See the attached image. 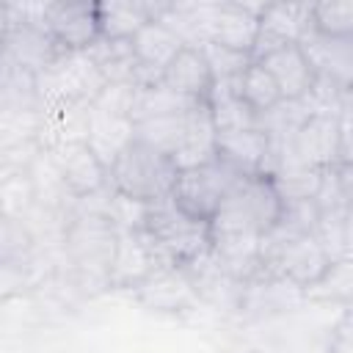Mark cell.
I'll list each match as a JSON object with an SVG mask.
<instances>
[{"mask_svg": "<svg viewBox=\"0 0 353 353\" xmlns=\"http://www.w3.org/2000/svg\"><path fill=\"white\" fill-rule=\"evenodd\" d=\"M143 232L171 268L188 270L210 254V223L185 215L171 199H160L146 207Z\"/></svg>", "mask_w": 353, "mask_h": 353, "instance_id": "cell-1", "label": "cell"}, {"mask_svg": "<svg viewBox=\"0 0 353 353\" xmlns=\"http://www.w3.org/2000/svg\"><path fill=\"white\" fill-rule=\"evenodd\" d=\"M284 201L265 176L240 179L210 218V234H245L262 237L281 215Z\"/></svg>", "mask_w": 353, "mask_h": 353, "instance_id": "cell-2", "label": "cell"}, {"mask_svg": "<svg viewBox=\"0 0 353 353\" xmlns=\"http://www.w3.org/2000/svg\"><path fill=\"white\" fill-rule=\"evenodd\" d=\"M174 179H176V168L171 157L149 149L135 138L108 171V185L116 193L130 196L135 201H146V204L168 199Z\"/></svg>", "mask_w": 353, "mask_h": 353, "instance_id": "cell-3", "label": "cell"}, {"mask_svg": "<svg viewBox=\"0 0 353 353\" xmlns=\"http://www.w3.org/2000/svg\"><path fill=\"white\" fill-rule=\"evenodd\" d=\"M240 179H245V176H240L237 171H232L229 165L215 160L210 165L176 171V179H174V188H171L168 199L185 215L210 223V218L218 212V207L223 204V199L232 193V188Z\"/></svg>", "mask_w": 353, "mask_h": 353, "instance_id": "cell-4", "label": "cell"}, {"mask_svg": "<svg viewBox=\"0 0 353 353\" xmlns=\"http://www.w3.org/2000/svg\"><path fill=\"white\" fill-rule=\"evenodd\" d=\"M116 237H119V229L108 215L77 212L66 226V251L72 254L74 265L83 273L99 276L102 281H108Z\"/></svg>", "mask_w": 353, "mask_h": 353, "instance_id": "cell-5", "label": "cell"}, {"mask_svg": "<svg viewBox=\"0 0 353 353\" xmlns=\"http://www.w3.org/2000/svg\"><path fill=\"white\" fill-rule=\"evenodd\" d=\"M292 152L298 163L312 168H334L350 165V146H347V113L339 119L334 116H309L292 135Z\"/></svg>", "mask_w": 353, "mask_h": 353, "instance_id": "cell-6", "label": "cell"}, {"mask_svg": "<svg viewBox=\"0 0 353 353\" xmlns=\"http://www.w3.org/2000/svg\"><path fill=\"white\" fill-rule=\"evenodd\" d=\"M171 265L165 256L157 251L152 237L146 232H127L119 229L116 237V251L108 273V284L113 287H143L152 276L160 270H168Z\"/></svg>", "mask_w": 353, "mask_h": 353, "instance_id": "cell-7", "label": "cell"}, {"mask_svg": "<svg viewBox=\"0 0 353 353\" xmlns=\"http://www.w3.org/2000/svg\"><path fill=\"white\" fill-rule=\"evenodd\" d=\"M309 14H312L309 3H268V6H262L259 33L251 47V63L262 61L265 55H270L287 44H298V39L309 28Z\"/></svg>", "mask_w": 353, "mask_h": 353, "instance_id": "cell-8", "label": "cell"}, {"mask_svg": "<svg viewBox=\"0 0 353 353\" xmlns=\"http://www.w3.org/2000/svg\"><path fill=\"white\" fill-rule=\"evenodd\" d=\"M47 152H50L72 199H83V196H91V193H99L102 188H108V171L94 157V152L85 146V141L61 143Z\"/></svg>", "mask_w": 353, "mask_h": 353, "instance_id": "cell-9", "label": "cell"}, {"mask_svg": "<svg viewBox=\"0 0 353 353\" xmlns=\"http://www.w3.org/2000/svg\"><path fill=\"white\" fill-rule=\"evenodd\" d=\"M298 47L303 58L309 61L312 72L320 77L334 80L339 88L350 91V77H353V39H331L317 33L312 25L306 33L298 39Z\"/></svg>", "mask_w": 353, "mask_h": 353, "instance_id": "cell-10", "label": "cell"}, {"mask_svg": "<svg viewBox=\"0 0 353 353\" xmlns=\"http://www.w3.org/2000/svg\"><path fill=\"white\" fill-rule=\"evenodd\" d=\"M47 28L61 50L83 52L99 39L97 3H52Z\"/></svg>", "mask_w": 353, "mask_h": 353, "instance_id": "cell-11", "label": "cell"}, {"mask_svg": "<svg viewBox=\"0 0 353 353\" xmlns=\"http://www.w3.org/2000/svg\"><path fill=\"white\" fill-rule=\"evenodd\" d=\"M262 6L265 3H218L210 28V41L251 55V47L259 33Z\"/></svg>", "mask_w": 353, "mask_h": 353, "instance_id": "cell-12", "label": "cell"}, {"mask_svg": "<svg viewBox=\"0 0 353 353\" xmlns=\"http://www.w3.org/2000/svg\"><path fill=\"white\" fill-rule=\"evenodd\" d=\"M0 52L6 58H11L14 63L25 66L28 72L39 74L44 69H50L61 52L55 39L50 36V30L44 28H30V25H8L6 36L0 39Z\"/></svg>", "mask_w": 353, "mask_h": 353, "instance_id": "cell-13", "label": "cell"}, {"mask_svg": "<svg viewBox=\"0 0 353 353\" xmlns=\"http://www.w3.org/2000/svg\"><path fill=\"white\" fill-rule=\"evenodd\" d=\"M132 52H135V61L141 66V80L138 85H149V83H160V74L163 69L171 63V58L185 47L165 25L149 19L132 39Z\"/></svg>", "mask_w": 353, "mask_h": 353, "instance_id": "cell-14", "label": "cell"}, {"mask_svg": "<svg viewBox=\"0 0 353 353\" xmlns=\"http://www.w3.org/2000/svg\"><path fill=\"white\" fill-rule=\"evenodd\" d=\"M215 160H221L240 176H262L268 163V138L259 130L218 132Z\"/></svg>", "mask_w": 353, "mask_h": 353, "instance_id": "cell-15", "label": "cell"}, {"mask_svg": "<svg viewBox=\"0 0 353 353\" xmlns=\"http://www.w3.org/2000/svg\"><path fill=\"white\" fill-rule=\"evenodd\" d=\"M256 63L273 77L281 99H303L314 83V72L298 44H287V47L265 55Z\"/></svg>", "mask_w": 353, "mask_h": 353, "instance_id": "cell-16", "label": "cell"}, {"mask_svg": "<svg viewBox=\"0 0 353 353\" xmlns=\"http://www.w3.org/2000/svg\"><path fill=\"white\" fill-rule=\"evenodd\" d=\"M160 83L165 88L188 97V99L204 102L210 88H212V74H210V66H207L199 47H182L171 58V63L163 69Z\"/></svg>", "mask_w": 353, "mask_h": 353, "instance_id": "cell-17", "label": "cell"}, {"mask_svg": "<svg viewBox=\"0 0 353 353\" xmlns=\"http://www.w3.org/2000/svg\"><path fill=\"white\" fill-rule=\"evenodd\" d=\"M215 124L210 116L207 102H199L190 113H188V130H185V141L176 149V154L171 157L176 171H188V168H199V165H210L215 163Z\"/></svg>", "mask_w": 353, "mask_h": 353, "instance_id": "cell-18", "label": "cell"}, {"mask_svg": "<svg viewBox=\"0 0 353 353\" xmlns=\"http://www.w3.org/2000/svg\"><path fill=\"white\" fill-rule=\"evenodd\" d=\"M132 121L124 116H110L99 110H88V130H85V146L94 152V157L102 163L105 171L116 163V157L132 143Z\"/></svg>", "mask_w": 353, "mask_h": 353, "instance_id": "cell-19", "label": "cell"}, {"mask_svg": "<svg viewBox=\"0 0 353 353\" xmlns=\"http://www.w3.org/2000/svg\"><path fill=\"white\" fill-rule=\"evenodd\" d=\"M240 80V77H237ZM237 80L212 83L207 94V108L215 124V132H240V130H256V113L243 102L237 91Z\"/></svg>", "mask_w": 353, "mask_h": 353, "instance_id": "cell-20", "label": "cell"}, {"mask_svg": "<svg viewBox=\"0 0 353 353\" xmlns=\"http://www.w3.org/2000/svg\"><path fill=\"white\" fill-rule=\"evenodd\" d=\"M88 61L97 66L105 83H132L138 85L141 80V66L135 61L132 44L121 39H97L88 50H83Z\"/></svg>", "mask_w": 353, "mask_h": 353, "instance_id": "cell-21", "label": "cell"}, {"mask_svg": "<svg viewBox=\"0 0 353 353\" xmlns=\"http://www.w3.org/2000/svg\"><path fill=\"white\" fill-rule=\"evenodd\" d=\"M152 19V3L146 0H108L97 3V25L102 39L130 41Z\"/></svg>", "mask_w": 353, "mask_h": 353, "instance_id": "cell-22", "label": "cell"}, {"mask_svg": "<svg viewBox=\"0 0 353 353\" xmlns=\"http://www.w3.org/2000/svg\"><path fill=\"white\" fill-rule=\"evenodd\" d=\"M0 110L8 113H39L36 74L14 63L0 52Z\"/></svg>", "mask_w": 353, "mask_h": 353, "instance_id": "cell-23", "label": "cell"}, {"mask_svg": "<svg viewBox=\"0 0 353 353\" xmlns=\"http://www.w3.org/2000/svg\"><path fill=\"white\" fill-rule=\"evenodd\" d=\"M199 99H188L163 83H149V85H135L132 94V108H130V121H146V119H163V116H182L193 110Z\"/></svg>", "mask_w": 353, "mask_h": 353, "instance_id": "cell-24", "label": "cell"}, {"mask_svg": "<svg viewBox=\"0 0 353 353\" xmlns=\"http://www.w3.org/2000/svg\"><path fill=\"white\" fill-rule=\"evenodd\" d=\"M190 113V110H188ZM188 113L182 116H163V119H146V121H135L132 124V135L135 141L146 143L149 149L174 157L176 149L185 141V130H188Z\"/></svg>", "mask_w": 353, "mask_h": 353, "instance_id": "cell-25", "label": "cell"}, {"mask_svg": "<svg viewBox=\"0 0 353 353\" xmlns=\"http://www.w3.org/2000/svg\"><path fill=\"white\" fill-rule=\"evenodd\" d=\"M325 171V168H323ZM323 171L320 168H312V165H303V163H292V165H284L279 171H273L270 176V185L273 190L279 193V199L287 204V201H306V199H314L317 188H320V179H323Z\"/></svg>", "mask_w": 353, "mask_h": 353, "instance_id": "cell-26", "label": "cell"}, {"mask_svg": "<svg viewBox=\"0 0 353 353\" xmlns=\"http://www.w3.org/2000/svg\"><path fill=\"white\" fill-rule=\"evenodd\" d=\"M314 237L331 262L350 259V207L320 212Z\"/></svg>", "mask_w": 353, "mask_h": 353, "instance_id": "cell-27", "label": "cell"}, {"mask_svg": "<svg viewBox=\"0 0 353 353\" xmlns=\"http://www.w3.org/2000/svg\"><path fill=\"white\" fill-rule=\"evenodd\" d=\"M237 91H240L243 102H245L254 113H265V110H270V108L281 99V94H279L273 77H270L259 63H251V66L240 74Z\"/></svg>", "mask_w": 353, "mask_h": 353, "instance_id": "cell-28", "label": "cell"}, {"mask_svg": "<svg viewBox=\"0 0 353 353\" xmlns=\"http://www.w3.org/2000/svg\"><path fill=\"white\" fill-rule=\"evenodd\" d=\"M309 25L331 39H353V3H314L309 14Z\"/></svg>", "mask_w": 353, "mask_h": 353, "instance_id": "cell-29", "label": "cell"}, {"mask_svg": "<svg viewBox=\"0 0 353 353\" xmlns=\"http://www.w3.org/2000/svg\"><path fill=\"white\" fill-rule=\"evenodd\" d=\"M353 287V273H350V259H339L331 262L325 268V273L312 281L309 287H303L301 292L312 301H347Z\"/></svg>", "mask_w": 353, "mask_h": 353, "instance_id": "cell-30", "label": "cell"}, {"mask_svg": "<svg viewBox=\"0 0 353 353\" xmlns=\"http://www.w3.org/2000/svg\"><path fill=\"white\" fill-rule=\"evenodd\" d=\"M199 50H201V55H204V61H207V66H210L212 83L237 80V77L251 66V55H248V52H237V50L212 44V41H204Z\"/></svg>", "mask_w": 353, "mask_h": 353, "instance_id": "cell-31", "label": "cell"}, {"mask_svg": "<svg viewBox=\"0 0 353 353\" xmlns=\"http://www.w3.org/2000/svg\"><path fill=\"white\" fill-rule=\"evenodd\" d=\"M30 243H33V234H30L25 221L11 218V215H0V262L22 256L30 248Z\"/></svg>", "mask_w": 353, "mask_h": 353, "instance_id": "cell-32", "label": "cell"}, {"mask_svg": "<svg viewBox=\"0 0 353 353\" xmlns=\"http://www.w3.org/2000/svg\"><path fill=\"white\" fill-rule=\"evenodd\" d=\"M132 94H135V85H132V83H105V88L94 97L91 108L99 110V113H110V116H124V119H130Z\"/></svg>", "mask_w": 353, "mask_h": 353, "instance_id": "cell-33", "label": "cell"}, {"mask_svg": "<svg viewBox=\"0 0 353 353\" xmlns=\"http://www.w3.org/2000/svg\"><path fill=\"white\" fill-rule=\"evenodd\" d=\"M52 3H6L8 25H30V28H47Z\"/></svg>", "mask_w": 353, "mask_h": 353, "instance_id": "cell-34", "label": "cell"}, {"mask_svg": "<svg viewBox=\"0 0 353 353\" xmlns=\"http://www.w3.org/2000/svg\"><path fill=\"white\" fill-rule=\"evenodd\" d=\"M8 30V14H6V3H0V39L6 36Z\"/></svg>", "mask_w": 353, "mask_h": 353, "instance_id": "cell-35", "label": "cell"}]
</instances>
